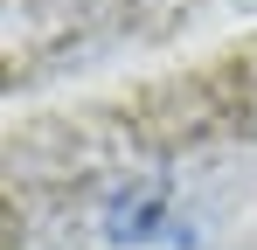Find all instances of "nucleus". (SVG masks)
<instances>
[{
  "mask_svg": "<svg viewBox=\"0 0 257 250\" xmlns=\"http://www.w3.org/2000/svg\"><path fill=\"white\" fill-rule=\"evenodd\" d=\"M167 181H132V188H118L111 195V208L97 215V229H104V243H118V250H146V243H188L181 229L167 222Z\"/></svg>",
  "mask_w": 257,
  "mask_h": 250,
  "instance_id": "obj_1",
  "label": "nucleus"
}]
</instances>
